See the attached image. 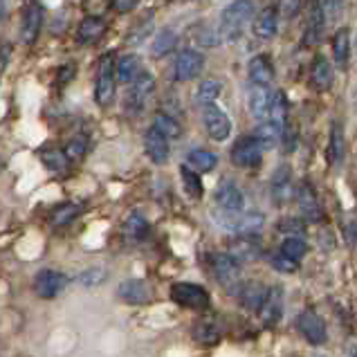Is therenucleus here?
Wrapping results in <instances>:
<instances>
[{
    "instance_id": "1",
    "label": "nucleus",
    "mask_w": 357,
    "mask_h": 357,
    "mask_svg": "<svg viewBox=\"0 0 357 357\" xmlns=\"http://www.w3.org/2000/svg\"><path fill=\"white\" fill-rule=\"evenodd\" d=\"M257 14V3L254 0H231V3L222 9L220 14V36L225 43H236V40L245 34L250 23H254Z\"/></svg>"
},
{
    "instance_id": "2",
    "label": "nucleus",
    "mask_w": 357,
    "mask_h": 357,
    "mask_svg": "<svg viewBox=\"0 0 357 357\" xmlns=\"http://www.w3.org/2000/svg\"><path fill=\"white\" fill-rule=\"evenodd\" d=\"M117 84L119 81H117V73H115V59H113V54H104L99 61L97 81H95V101L101 108L113 104Z\"/></svg>"
},
{
    "instance_id": "3",
    "label": "nucleus",
    "mask_w": 357,
    "mask_h": 357,
    "mask_svg": "<svg viewBox=\"0 0 357 357\" xmlns=\"http://www.w3.org/2000/svg\"><path fill=\"white\" fill-rule=\"evenodd\" d=\"M263 146L261 142L254 137V135H243L234 142V146L229 151V158L236 167L241 169H254L261 165L263 160Z\"/></svg>"
},
{
    "instance_id": "4",
    "label": "nucleus",
    "mask_w": 357,
    "mask_h": 357,
    "mask_svg": "<svg viewBox=\"0 0 357 357\" xmlns=\"http://www.w3.org/2000/svg\"><path fill=\"white\" fill-rule=\"evenodd\" d=\"M153 93H155V79H153L151 73H142L139 79L135 81V84L128 86V95L124 99V106L130 115H139L142 110L146 108V104L151 101Z\"/></svg>"
},
{
    "instance_id": "5",
    "label": "nucleus",
    "mask_w": 357,
    "mask_h": 357,
    "mask_svg": "<svg viewBox=\"0 0 357 357\" xmlns=\"http://www.w3.org/2000/svg\"><path fill=\"white\" fill-rule=\"evenodd\" d=\"M43 18H45V9L38 0H29L23 7V14H20V43L32 45L36 43V38L40 34V27H43Z\"/></svg>"
},
{
    "instance_id": "6",
    "label": "nucleus",
    "mask_w": 357,
    "mask_h": 357,
    "mask_svg": "<svg viewBox=\"0 0 357 357\" xmlns=\"http://www.w3.org/2000/svg\"><path fill=\"white\" fill-rule=\"evenodd\" d=\"M211 268L216 279L220 281V285H225L227 290L238 292V288L243 285L241 281V263L234 254H216L211 259Z\"/></svg>"
},
{
    "instance_id": "7",
    "label": "nucleus",
    "mask_w": 357,
    "mask_h": 357,
    "mask_svg": "<svg viewBox=\"0 0 357 357\" xmlns=\"http://www.w3.org/2000/svg\"><path fill=\"white\" fill-rule=\"evenodd\" d=\"M171 299L178 305H185V308H191V310H205L209 305L207 290L196 283H173Z\"/></svg>"
},
{
    "instance_id": "8",
    "label": "nucleus",
    "mask_w": 357,
    "mask_h": 357,
    "mask_svg": "<svg viewBox=\"0 0 357 357\" xmlns=\"http://www.w3.org/2000/svg\"><path fill=\"white\" fill-rule=\"evenodd\" d=\"M326 7L321 0H310L308 5V14H305V27H303V45H317L321 36H324V29H326Z\"/></svg>"
},
{
    "instance_id": "9",
    "label": "nucleus",
    "mask_w": 357,
    "mask_h": 357,
    "mask_svg": "<svg viewBox=\"0 0 357 357\" xmlns=\"http://www.w3.org/2000/svg\"><path fill=\"white\" fill-rule=\"evenodd\" d=\"M202 124H205L207 135L216 142H225L231 135V121L225 110L218 108L216 104L202 108Z\"/></svg>"
},
{
    "instance_id": "10",
    "label": "nucleus",
    "mask_w": 357,
    "mask_h": 357,
    "mask_svg": "<svg viewBox=\"0 0 357 357\" xmlns=\"http://www.w3.org/2000/svg\"><path fill=\"white\" fill-rule=\"evenodd\" d=\"M213 198H216V205L222 213H243L245 209V196L234 180H222L216 187Z\"/></svg>"
},
{
    "instance_id": "11",
    "label": "nucleus",
    "mask_w": 357,
    "mask_h": 357,
    "mask_svg": "<svg viewBox=\"0 0 357 357\" xmlns=\"http://www.w3.org/2000/svg\"><path fill=\"white\" fill-rule=\"evenodd\" d=\"M144 151L153 165H167L171 155V139L160 128L151 126L144 132Z\"/></svg>"
},
{
    "instance_id": "12",
    "label": "nucleus",
    "mask_w": 357,
    "mask_h": 357,
    "mask_svg": "<svg viewBox=\"0 0 357 357\" xmlns=\"http://www.w3.org/2000/svg\"><path fill=\"white\" fill-rule=\"evenodd\" d=\"M202 70H205V56L202 52L193 47H187L182 50L176 59V79L178 81H191L202 75Z\"/></svg>"
},
{
    "instance_id": "13",
    "label": "nucleus",
    "mask_w": 357,
    "mask_h": 357,
    "mask_svg": "<svg viewBox=\"0 0 357 357\" xmlns=\"http://www.w3.org/2000/svg\"><path fill=\"white\" fill-rule=\"evenodd\" d=\"M227 222H222L227 229L234 234H241V236H252V234H259L263 227V213L261 211H245V213H225Z\"/></svg>"
},
{
    "instance_id": "14",
    "label": "nucleus",
    "mask_w": 357,
    "mask_h": 357,
    "mask_svg": "<svg viewBox=\"0 0 357 357\" xmlns=\"http://www.w3.org/2000/svg\"><path fill=\"white\" fill-rule=\"evenodd\" d=\"M68 285V277L56 270H40L34 277V292L40 299H54Z\"/></svg>"
},
{
    "instance_id": "15",
    "label": "nucleus",
    "mask_w": 357,
    "mask_h": 357,
    "mask_svg": "<svg viewBox=\"0 0 357 357\" xmlns=\"http://www.w3.org/2000/svg\"><path fill=\"white\" fill-rule=\"evenodd\" d=\"M297 326L303 333V337L314 346H321V344H326V340H328L324 319L319 317V314H314L312 310H303L297 317Z\"/></svg>"
},
{
    "instance_id": "16",
    "label": "nucleus",
    "mask_w": 357,
    "mask_h": 357,
    "mask_svg": "<svg viewBox=\"0 0 357 357\" xmlns=\"http://www.w3.org/2000/svg\"><path fill=\"white\" fill-rule=\"evenodd\" d=\"M308 79H310L312 90H317V93H328V90L333 88V81H335L333 66H331V61L326 59L324 54H317V56L312 59Z\"/></svg>"
},
{
    "instance_id": "17",
    "label": "nucleus",
    "mask_w": 357,
    "mask_h": 357,
    "mask_svg": "<svg viewBox=\"0 0 357 357\" xmlns=\"http://www.w3.org/2000/svg\"><path fill=\"white\" fill-rule=\"evenodd\" d=\"M238 299L243 301L245 308H250L254 312H261L263 303L270 297V288H265L259 281H243V285L238 288Z\"/></svg>"
},
{
    "instance_id": "18",
    "label": "nucleus",
    "mask_w": 357,
    "mask_h": 357,
    "mask_svg": "<svg viewBox=\"0 0 357 357\" xmlns=\"http://www.w3.org/2000/svg\"><path fill=\"white\" fill-rule=\"evenodd\" d=\"M279 12L274 7H265L261 9V12L257 14V18H254V23H252V32L257 38L261 40H270L277 36L279 32Z\"/></svg>"
},
{
    "instance_id": "19",
    "label": "nucleus",
    "mask_w": 357,
    "mask_h": 357,
    "mask_svg": "<svg viewBox=\"0 0 357 357\" xmlns=\"http://www.w3.org/2000/svg\"><path fill=\"white\" fill-rule=\"evenodd\" d=\"M270 193L277 205H283V202H288L292 198V173L288 165H283L274 171L272 182H270Z\"/></svg>"
},
{
    "instance_id": "20",
    "label": "nucleus",
    "mask_w": 357,
    "mask_h": 357,
    "mask_svg": "<svg viewBox=\"0 0 357 357\" xmlns=\"http://www.w3.org/2000/svg\"><path fill=\"white\" fill-rule=\"evenodd\" d=\"M297 202H299V209H301V216L310 222H319L321 220V205L317 200V193L312 191V187L305 182L297 189Z\"/></svg>"
},
{
    "instance_id": "21",
    "label": "nucleus",
    "mask_w": 357,
    "mask_h": 357,
    "mask_svg": "<svg viewBox=\"0 0 357 357\" xmlns=\"http://www.w3.org/2000/svg\"><path fill=\"white\" fill-rule=\"evenodd\" d=\"M115 73H117V81L124 86H130L135 84L139 79V75L144 73V68H142V59L137 54H124L115 61Z\"/></svg>"
},
{
    "instance_id": "22",
    "label": "nucleus",
    "mask_w": 357,
    "mask_h": 357,
    "mask_svg": "<svg viewBox=\"0 0 357 357\" xmlns=\"http://www.w3.org/2000/svg\"><path fill=\"white\" fill-rule=\"evenodd\" d=\"M248 77L252 86H270L274 79V66L268 54H257L248 66Z\"/></svg>"
},
{
    "instance_id": "23",
    "label": "nucleus",
    "mask_w": 357,
    "mask_h": 357,
    "mask_svg": "<svg viewBox=\"0 0 357 357\" xmlns=\"http://www.w3.org/2000/svg\"><path fill=\"white\" fill-rule=\"evenodd\" d=\"M283 128H285V124H281V121L265 119V121H259L257 130H254V137L261 142L263 149H274L285 135Z\"/></svg>"
},
{
    "instance_id": "24",
    "label": "nucleus",
    "mask_w": 357,
    "mask_h": 357,
    "mask_svg": "<svg viewBox=\"0 0 357 357\" xmlns=\"http://www.w3.org/2000/svg\"><path fill=\"white\" fill-rule=\"evenodd\" d=\"M270 106H272V90L270 86H252L250 93V110L259 121L270 119Z\"/></svg>"
},
{
    "instance_id": "25",
    "label": "nucleus",
    "mask_w": 357,
    "mask_h": 357,
    "mask_svg": "<svg viewBox=\"0 0 357 357\" xmlns=\"http://www.w3.org/2000/svg\"><path fill=\"white\" fill-rule=\"evenodd\" d=\"M117 294L126 303H149L151 301V288L146 285V281H142V279L124 281L117 288Z\"/></svg>"
},
{
    "instance_id": "26",
    "label": "nucleus",
    "mask_w": 357,
    "mask_h": 357,
    "mask_svg": "<svg viewBox=\"0 0 357 357\" xmlns=\"http://www.w3.org/2000/svg\"><path fill=\"white\" fill-rule=\"evenodd\" d=\"M106 32V20L101 16H86L79 23L77 29V40L79 43H95Z\"/></svg>"
},
{
    "instance_id": "27",
    "label": "nucleus",
    "mask_w": 357,
    "mask_h": 357,
    "mask_svg": "<svg viewBox=\"0 0 357 357\" xmlns=\"http://www.w3.org/2000/svg\"><path fill=\"white\" fill-rule=\"evenodd\" d=\"M333 59L342 70L349 68V59H351V32L346 27L337 29L333 36Z\"/></svg>"
},
{
    "instance_id": "28",
    "label": "nucleus",
    "mask_w": 357,
    "mask_h": 357,
    "mask_svg": "<svg viewBox=\"0 0 357 357\" xmlns=\"http://www.w3.org/2000/svg\"><path fill=\"white\" fill-rule=\"evenodd\" d=\"M176 45H178V34H176V29L162 27L160 32L155 34V38H153L151 52H153V56L165 59V56H169V54L173 52V50H176Z\"/></svg>"
},
{
    "instance_id": "29",
    "label": "nucleus",
    "mask_w": 357,
    "mask_h": 357,
    "mask_svg": "<svg viewBox=\"0 0 357 357\" xmlns=\"http://www.w3.org/2000/svg\"><path fill=\"white\" fill-rule=\"evenodd\" d=\"M187 165L191 169H196L198 173H207V171L216 169L218 155H216V153L207 151V149H193L189 155H187Z\"/></svg>"
},
{
    "instance_id": "30",
    "label": "nucleus",
    "mask_w": 357,
    "mask_h": 357,
    "mask_svg": "<svg viewBox=\"0 0 357 357\" xmlns=\"http://www.w3.org/2000/svg\"><path fill=\"white\" fill-rule=\"evenodd\" d=\"M220 93H222V84L218 79H205V81H200V86L196 90V101L202 108L211 106V104H216Z\"/></svg>"
},
{
    "instance_id": "31",
    "label": "nucleus",
    "mask_w": 357,
    "mask_h": 357,
    "mask_svg": "<svg viewBox=\"0 0 357 357\" xmlns=\"http://www.w3.org/2000/svg\"><path fill=\"white\" fill-rule=\"evenodd\" d=\"M149 234V220L142 213H130L128 220L124 222V236L128 241H142Z\"/></svg>"
},
{
    "instance_id": "32",
    "label": "nucleus",
    "mask_w": 357,
    "mask_h": 357,
    "mask_svg": "<svg viewBox=\"0 0 357 357\" xmlns=\"http://www.w3.org/2000/svg\"><path fill=\"white\" fill-rule=\"evenodd\" d=\"M328 158H331V165H340L344 160V130H342V124H337V121H333V126H331Z\"/></svg>"
},
{
    "instance_id": "33",
    "label": "nucleus",
    "mask_w": 357,
    "mask_h": 357,
    "mask_svg": "<svg viewBox=\"0 0 357 357\" xmlns=\"http://www.w3.org/2000/svg\"><path fill=\"white\" fill-rule=\"evenodd\" d=\"M180 176H182V185H185V191L189 193L191 198H200L205 187H202V180H200V173L196 169H191L189 165H182L180 167Z\"/></svg>"
},
{
    "instance_id": "34",
    "label": "nucleus",
    "mask_w": 357,
    "mask_h": 357,
    "mask_svg": "<svg viewBox=\"0 0 357 357\" xmlns=\"http://www.w3.org/2000/svg\"><path fill=\"white\" fill-rule=\"evenodd\" d=\"M261 317L265 319V324L279 321V317H281V290L279 288L270 290V297L261 308Z\"/></svg>"
},
{
    "instance_id": "35",
    "label": "nucleus",
    "mask_w": 357,
    "mask_h": 357,
    "mask_svg": "<svg viewBox=\"0 0 357 357\" xmlns=\"http://www.w3.org/2000/svg\"><path fill=\"white\" fill-rule=\"evenodd\" d=\"M40 160H43V165L50 169V171H54V173H61V171H66L68 165H70V160L66 155V151H43L40 153Z\"/></svg>"
},
{
    "instance_id": "36",
    "label": "nucleus",
    "mask_w": 357,
    "mask_h": 357,
    "mask_svg": "<svg viewBox=\"0 0 357 357\" xmlns=\"http://www.w3.org/2000/svg\"><path fill=\"white\" fill-rule=\"evenodd\" d=\"M285 117H288V97H285L283 90H274L272 106H270V119L285 124Z\"/></svg>"
},
{
    "instance_id": "37",
    "label": "nucleus",
    "mask_w": 357,
    "mask_h": 357,
    "mask_svg": "<svg viewBox=\"0 0 357 357\" xmlns=\"http://www.w3.org/2000/svg\"><path fill=\"white\" fill-rule=\"evenodd\" d=\"M281 252L285 254V257H290L299 263L305 257V252H308V245H305V241L299 236H290L281 243Z\"/></svg>"
},
{
    "instance_id": "38",
    "label": "nucleus",
    "mask_w": 357,
    "mask_h": 357,
    "mask_svg": "<svg viewBox=\"0 0 357 357\" xmlns=\"http://www.w3.org/2000/svg\"><path fill=\"white\" fill-rule=\"evenodd\" d=\"M153 126L160 128L169 139L180 137V124H178V121L173 119L171 115H167V113H160V115L155 117V121H153Z\"/></svg>"
},
{
    "instance_id": "39",
    "label": "nucleus",
    "mask_w": 357,
    "mask_h": 357,
    "mask_svg": "<svg viewBox=\"0 0 357 357\" xmlns=\"http://www.w3.org/2000/svg\"><path fill=\"white\" fill-rule=\"evenodd\" d=\"M101 281H106V270H101V268H90L77 277V283L84 285V288H95Z\"/></svg>"
},
{
    "instance_id": "40",
    "label": "nucleus",
    "mask_w": 357,
    "mask_h": 357,
    "mask_svg": "<svg viewBox=\"0 0 357 357\" xmlns=\"http://www.w3.org/2000/svg\"><path fill=\"white\" fill-rule=\"evenodd\" d=\"M79 211L81 209L77 205H61L52 213V222L54 225H68L70 220H75V216H79Z\"/></svg>"
},
{
    "instance_id": "41",
    "label": "nucleus",
    "mask_w": 357,
    "mask_h": 357,
    "mask_svg": "<svg viewBox=\"0 0 357 357\" xmlns=\"http://www.w3.org/2000/svg\"><path fill=\"white\" fill-rule=\"evenodd\" d=\"M277 12L283 20H292L301 14V0H279Z\"/></svg>"
},
{
    "instance_id": "42",
    "label": "nucleus",
    "mask_w": 357,
    "mask_h": 357,
    "mask_svg": "<svg viewBox=\"0 0 357 357\" xmlns=\"http://www.w3.org/2000/svg\"><path fill=\"white\" fill-rule=\"evenodd\" d=\"M151 29H153V20H151V16H149L146 20H137L135 27H132V29H130V34H128V43H130V45H137L142 38H146V36L151 34Z\"/></svg>"
},
{
    "instance_id": "43",
    "label": "nucleus",
    "mask_w": 357,
    "mask_h": 357,
    "mask_svg": "<svg viewBox=\"0 0 357 357\" xmlns=\"http://www.w3.org/2000/svg\"><path fill=\"white\" fill-rule=\"evenodd\" d=\"M193 337H196L198 342H202V344H213V342H218V331H216V326H213L211 321L209 324H198L196 331H193Z\"/></svg>"
},
{
    "instance_id": "44",
    "label": "nucleus",
    "mask_w": 357,
    "mask_h": 357,
    "mask_svg": "<svg viewBox=\"0 0 357 357\" xmlns=\"http://www.w3.org/2000/svg\"><path fill=\"white\" fill-rule=\"evenodd\" d=\"M86 149H88L86 139L84 137H75V139H70V144L66 146V155H68L70 162H79L81 158L86 155Z\"/></svg>"
},
{
    "instance_id": "45",
    "label": "nucleus",
    "mask_w": 357,
    "mask_h": 357,
    "mask_svg": "<svg viewBox=\"0 0 357 357\" xmlns=\"http://www.w3.org/2000/svg\"><path fill=\"white\" fill-rule=\"evenodd\" d=\"M272 268L279 270V272L290 274V272L297 270V261L290 259V257H285L283 252H279V254H274V257H272Z\"/></svg>"
},
{
    "instance_id": "46",
    "label": "nucleus",
    "mask_w": 357,
    "mask_h": 357,
    "mask_svg": "<svg viewBox=\"0 0 357 357\" xmlns=\"http://www.w3.org/2000/svg\"><path fill=\"white\" fill-rule=\"evenodd\" d=\"M110 3H113V7L117 9V12L126 14V12H130V9L137 5V0H110Z\"/></svg>"
},
{
    "instance_id": "47",
    "label": "nucleus",
    "mask_w": 357,
    "mask_h": 357,
    "mask_svg": "<svg viewBox=\"0 0 357 357\" xmlns=\"http://www.w3.org/2000/svg\"><path fill=\"white\" fill-rule=\"evenodd\" d=\"M9 59H12V45L7 43H3V59H0V68H3V73L7 70V63H9Z\"/></svg>"
},
{
    "instance_id": "48",
    "label": "nucleus",
    "mask_w": 357,
    "mask_h": 357,
    "mask_svg": "<svg viewBox=\"0 0 357 357\" xmlns=\"http://www.w3.org/2000/svg\"><path fill=\"white\" fill-rule=\"evenodd\" d=\"M353 106H355V110H357V88L353 90Z\"/></svg>"
},
{
    "instance_id": "49",
    "label": "nucleus",
    "mask_w": 357,
    "mask_h": 357,
    "mask_svg": "<svg viewBox=\"0 0 357 357\" xmlns=\"http://www.w3.org/2000/svg\"><path fill=\"white\" fill-rule=\"evenodd\" d=\"M351 357H357V351H353V355Z\"/></svg>"
},
{
    "instance_id": "50",
    "label": "nucleus",
    "mask_w": 357,
    "mask_h": 357,
    "mask_svg": "<svg viewBox=\"0 0 357 357\" xmlns=\"http://www.w3.org/2000/svg\"><path fill=\"white\" fill-rule=\"evenodd\" d=\"M355 47H357V38H355Z\"/></svg>"
},
{
    "instance_id": "51",
    "label": "nucleus",
    "mask_w": 357,
    "mask_h": 357,
    "mask_svg": "<svg viewBox=\"0 0 357 357\" xmlns=\"http://www.w3.org/2000/svg\"><path fill=\"white\" fill-rule=\"evenodd\" d=\"M317 357H321V355H317Z\"/></svg>"
}]
</instances>
